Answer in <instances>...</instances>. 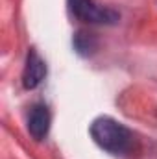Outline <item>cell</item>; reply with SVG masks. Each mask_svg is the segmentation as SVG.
<instances>
[{"label": "cell", "instance_id": "cell-2", "mask_svg": "<svg viewBox=\"0 0 157 159\" xmlns=\"http://www.w3.org/2000/svg\"><path fill=\"white\" fill-rule=\"evenodd\" d=\"M70 13L87 24H117L120 13L113 7L96 4L94 0H67Z\"/></svg>", "mask_w": 157, "mask_h": 159}, {"label": "cell", "instance_id": "cell-4", "mask_svg": "<svg viewBox=\"0 0 157 159\" xmlns=\"http://www.w3.org/2000/svg\"><path fill=\"white\" fill-rule=\"evenodd\" d=\"M50 122H52V117H50V109L46 104H34L32 109H30V115H28V131L30 135L35 139V141H43L48 131H50Z\"/></svg>", "mask_w": 157, "mask_h": 159}, {"label": "cell", "instance_id": "cell-1", "mask_svg": "<svg viewBox=\"0 0 157 159\" xmlns=\"http://www.w3.org/2000/svg\"><path fill=\"white\" fill-rule=\"evenodd\" d=\"M92 141L111 156H126L133 150L135 135L129 128H126L122 122L111 119V117H98L92 120L91 128Z\"/></svg>", "mask_w": 157, "mask_h": 159}, {"label": "cell", "instance_id": "cell-5", "mask_svg": "<svg viewBox=\"0 0 157 159\" xmlns=\"http://www.w3.org/2000/svg\"><path fill=\"white\" fill-rule=\"evenodd\" d=\"M72 44H74V50L78 52L79 56L83 57H89V56H94L96 50H98V35L89 32V30H78L72 37Z\"/></svg>", "mask_w": 157, "mask_h": 159}, {"label": "cell", "instance_id": "cell-3", "mask_svg": "<svg viewBox=\"0 0 157 159\" xmlns=\"http://www.w3.org/2000/svg\"><path fill=\"white\" fill-rule=\"evenodd\" d=\"M46 76V63L43 61L37 50L30 48L26 56V65L22 70V85L24 89H35Z\"/></svg>", "mask_w": 157, "mask_h": 159}]
</instances>
